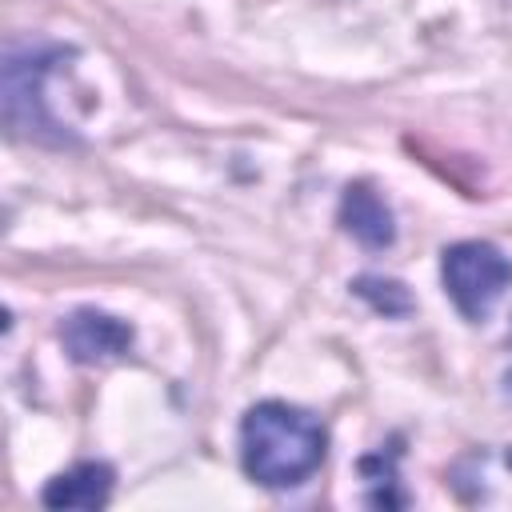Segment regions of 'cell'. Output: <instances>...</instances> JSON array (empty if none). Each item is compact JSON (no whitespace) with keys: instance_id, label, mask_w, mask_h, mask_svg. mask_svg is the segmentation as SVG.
Here are the masks:
<instances>
[{"instance_id":"1","label":"cell","mask_w":512,"mask_h":512,"mask_svg":"<svg viewBox=\"0 0 512 512\" xmlns=\"http://www.w3.org/2000/svg\"><path fill=\"white\" fill-rule=\"evenodd\" d=\"M328 452V432L304 408L284 400H264L244 412L240 424V464L264 488L304 484Z\"/></svg>"},{"instance_id":"2","label":"cell","mask_w":512,"mask_h":512,"mask_svg":"<svg viewBox=\"0 0 512 512\" xmlns=\"http://www.w3.org/2000/svg\"><path fill=\"white\" fill-rule=\"evenodd\" d=\"M60 56H64L60 48H44V44L8 48L0 92H4V124L12 136L36 140V144H64L68 140L60 120L44 104V80Z\"/></svg>"},{"instance_id":"3","label":"cell","mask_w":512,"mask_h":512,"mask_svg":"<svg viewBox=\"0 0 512 512\" xmlns=\"http://www.w3.org/2000/svg\"><path fill=\"white\" fill-rule=\"evenodd\" d=\"M444 292L468 320H484L512 284V260L488 240H460L440 260Z\"/></svg>"},{"instance_id":"4","label":"cell","mask_w":512,"mask_h":512,"mask_svg":"<svg viewBox=\"0 0 512 512\" xmlns=\"http://www.w3.org/2000/svg\"><path fill=\"white\" fill-rule=\"evenodd\" d=\"M60 340H64V348L76 364H104V360L124 356L132 348L136 332L120 316H108V312H96V308H76L60 324Z\"/></svg>"},{"instance_id":"5","label":"cell","mask_w":512,"mask_h":512,"mask_svg":"<svg viewBox=\"0 0 512 512\" xmlns=\"http://www.w3.org/2000/svg\"><path fill=\"white\" fill-rule=\"evenodd\" d=\"M340 224L364 248H388L396 240L392 208L384 204V196L368 180H356V184L344 188V196H340Z\"/></svg>"},{"instance_id":"6","label":"cell","mask_w":512,"mask_h":512,"mask_svg":"<svg viewBox=\"0 0 512 512\" xmlns=\"http://www.w3.org/2000/svg\"><path fill=\"white\" fill-rule=\"evenodd\" d=\"M112 468L100 464V460H84L60 476H52L40 492V500L48 508H64V512H96L108 504L112 496Z\"/></svg>"},{"instance_id":"7","label":"cell","mask_w":512,"mask_h":512,"mask_svg":"<svg viewBox=\"0 0 512 512\" xmlns=\"http://www.w3.org/2000/svg\"><path fill=\"white\" fill-rule=\"evenodd\" d=\"M352 288H356V296H360V300H368V304H372L376 312H384V316H404V312L412 308V300H408L404 284H396V280L360 276Z\"/></svg>"},{"instance_id":"8","label":"cell","mask_w":512,"mask_h":512,"mask_svg":"<svg viewBox=\"0 0 512 512\" xmlns=\"http://www.w3.org/2000/svg\"><path fill=\"white\" fill-rule=\"evenodd\" d=\"M508 396H512V372H508Z\"/></svg>"}]
</instances>
